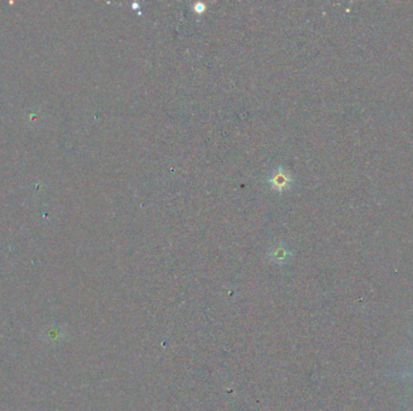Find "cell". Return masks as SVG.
Wrapping results in <instances>:
<instances>
[{
	"mask_svg": "<svg viewBox=\"0 0 413 411\" xmlns=\"http://www.w3.org/2000/svg\"><path fill=\"white\" fill-rule=\"evenodd\" d=\"M273 182H274L276 187H277V186L284 187L288 182V178L285 177V175H278V176L274 178V181H273Z\"/></svg>",
	"mask_w": 413,
	"mask_h": 411,
	"instance_id": "1",
	"label": "cell"
}]
</instances>
